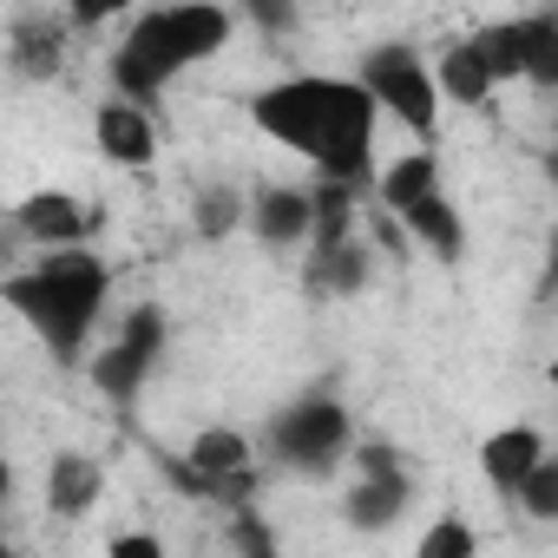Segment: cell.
I'll list each match as a JSON object with an SVG mask.
<instances>
[{"instance_id":"cell-1","label":"cell","mask_w":558,"mask_h":558,"mask_svg":"<svg viewBox=\"0 0 558 558\" xmlns=\"http://www.w3.org/2000/svg\"><path fill=\"white\" fill-rule=\"evenodd\" d=\"M243 112L263 138L296 151L316 178H336V184H355V191L375 184L381 112H375V99L362 93L355 73H290L276 86H256L243 99Z\"/></svg>"},{"instance_id":"cell-2","label":"cell","mask_w":558,"mask_h":558,"mask_svg":"<svg viewBox=\"0 0 558 558\" xmlns=\"http://www.w3.org/2000/svg\"><path fill=\"white\" fill-rule=\"evenodd\" d=\"M112 290H119V269L93 243H60V250L21 256L0 276V310L47 349L53 368L80 375V362H86V349L112 310Z\"/></svg>"},{"instance_id":"cell-3","label":"cell","mask_w":558,"mask_h":558,"mask_svg":"<svg viewBox=\"0 0 558 558\" xmlns=\"http://www.w3.org/2000/svg\"><path fill=\"white\" fill-rule=\"evenodd\" d=\"M230 40H236V8H223V0H158V8L125 14V34L106 53V80L119 99H138L158 112L171 80L217 60Z\"/></svg>"},{"instance_id":"cell-4","label":"cell","mask_w":558,"mask_h":558,"mask_svg":"<svg viewBox=\"0 0 558 558\" xmlns=\"http://www.w3.org/2000/svg\"><path fill=\"white\" fill-rule=\"evenodd\" d=\"M349 447H355V408L336 381L296 388L256 434V460H269L276 473H296V480H336Z\"/></svg>"},{"instance_id":"cell-5","label":"cell","mask_w":558,"mask_h":558,"mask_svg":"<svg viewBox=\"0 0 558 558\" xmlns=\"http://www.w3.org/2000/svg\"><path fill=\"white\" fill-rule=\"evenodd\" d=\"M368 197L401 223V236H414L434 263H466V217L447 191V171H440V151L434 145H414L388 165H375V184Z\"/></svg>"},{"instance_id":"cell-6","label":"cell","mask_w":558,"mask_h":558,"mask_svg":"<svg viewBox=\"0 0 558 558\" xmlns=\"http://www.w3.org/2000/svg\"><path fill=\"white\" fill-rule=\"evenodd\" d=\"M355 80H362V93L375 99L381 119H395L421 145H434V132H440V86H434V66H427V53L414 40H375L355 60Z\"/></svg>"},{"instance_id":"cell-7","label":"cell","mask_w":558,"mask_h":558,"mask_svg":"<svg viewBox=\"0 0 558 558\" xmlns=\"http://www.w3.org/2000/svg\"><path fill=\"white\" fill-rule=\"evenodd\" d=\"M165 349H171V316H165V303H132V310L119 316V329L86 349L80 375H86L112 408H132V401L151 388Z\"/></svg>"},{"instance_id":"cell-8","label":"cell","mask_w":558,"mask_h":558,"mask_svg":"<svg viewBox=\"0 0 558 558\" xmlns=\"http://www.w3.org/2000/svg\"><path fill=\"white\" fill-rule=\"evenodd\" d=\"M349 486H342V525L349 532H362V538H381L388 525H401L408 519V506H414V466H408V453L395 447V440H362L355 434V447H349Z\"/></svg>"},{"instance_id":"cell-9","label":"cell","mask_w":558,"mask_h":558,"mask_svg":"<svg viewBox=\"0 0 558 558\" xmlns=\"http://www.w3.org/2000/svg\"><path fill=\"white\" fill-rule=\"evenodd\" d=\"M493 73V86H558V14L551 8H532V14H512V21H486L466 34Z\"/></svg>"},{"instance_id":"cell-10","label":"cell","mask_w":558,"mask_h":558,"mask_svg":"<svg viewBox=\"0 0 558 558\" xmlns=\"http://www.w3.org/2000/svg\"><path fill=\"white\" fill-rule=\"evenodd\" d=\"M375 283V243L368 236H310L303 243V290L310 303H349Z\"/></svg>"},{"instance_id":"cell-11","label":"cell","mask_w":558,"mask_h":558,"mask_svg":"<svg viewBox=\"0 0 558 558\" xmlns=\"http://www.w3.org/2000/svg\"><path fill=\"white\" fill-rule=\"evenodd\" d=\"M93 145H99V158L106 165H119V171H151L158 165V151H165V138H158V112L151 106H138V99H99V112H93Z\"/></svg>"},{"instance_id":"cell-12","label":"cell","mask_w":558,"mask_h":558,"mask_svg":"<svg viewBox=\"0 0 558 558\" xmlns=\"http://www.w3.org/2000/svg\"><path fill=\"white\" fill-rule=\"evenodd\" d=\"M310 223H316L310 184H256L243 197V230L263 250H303L310 243Z\"/></svg>"},{"instance_id":"cell-13","label":"cell","mask_w":558,"mask_h":558,"mask_svg":"<svg viewBox=\"0 0 558 558\" xmlns=\"http://www.w3.org/2000/svg\"><path fill=\"white\" fill-rule=\"evenodd\" d=\"M14 230L27 250H60V243H93V210L73 191H27L14 210Z\"/></svg>"},{"instance_id":"cell-14","label":"cell","mask_w":558,"mask_h":558,"mask_svg":"<svg viewBox=\"0 0 558 558\" xmlns=\"http://www.w3.org/2000/svg\"><path fill=\"white\" fill-rule=\"evenodd\" d=\"M66 40H73V27H66L60 14H14V21H8V73L27 80V86L60 80Z\"/></svg>"},{"instance_id":"cell-15","label":"cell","mask_w":558,"mask_h":558,"mask_svg":"<svg viewBox=\"0 0 558 558\" xmlns=\"http://www.w3.org/2000/svg\"><path fill=\"white\" fill-rule=\"evenodd\" d=\"M545 453H551V440H545L532 421H506V427H493V434L480 440V480H486V493L512 506L519 480H525Z\"/></svg>"},{"instance_id":"cell-16","label":"cell","mask_w":558,"mask_h":558,"mask_svg":"<svg viewBox=\"0 0 558 558\" xmlns=\"http://www.w3.org/2000/svg\"><path fill=\"white\" fill-rule=\"evenodd\" d=\"M99 499H106V466L93 453H80V447H60L47 460V512L73 525V519H93Z\"/></svg>"},{"instance_id":"cell-17","label":"cell","mask_w":558,"mask_h":558,"mask_svg":"<svg viewBox=\"0 0 558 558\" xmlns=\"http://www.w3.org/2000/svg\"><path fill=\"white\" fill-rule=\"evenodd\" d=\"M427 66H434L440 106H453V112H480V106H486V99L499 93L473 40H453V47H440V60H427Z\"/></svg>"},{"instance_id":"cell-18","label":"cell","mask_w":558,"mask_h":558,"mask_svg":"<svg viewBox=\"0 0 558 558\" xmlns=\"http://www.w3.org/2000/svg\"><path fill=\"white\" fill-rule=\"evenodd\" d=\"M243 230V191L236 184H197L191 191V236L197 243H223Z\"/></svg>"},{"instance_id":"cell-19","label":"cell","mask_w":558,"mask_h":558,"mask_svg":"<svg viewBox=\"0 0 558 558\" xmlns=\"http://www.w3.org/2000/svg\"><path fill=\"white\" fill-rule=\"evenodd\" d=\"M512 506H519L525 519H538V525H551V519H558V453H545V460L519 480Z\"/></svg>"},{"instance_id":"cell-20","label":"cell","mask_w":558,"mask_h":558,"mask_svg":"<svg viewBox=\"0 0 558 558\" xmlns=\"http://www.w3.org/2000/svg\"><path fill=\"white\" fill-rule=\"evenodd\" d=\"M473 551H480V532H473L460 512L434 519V525L421 532V545H414V558H473Z\"/></svg>"},{"instance_id":"cell-21","label":"cell","mask_w":558,"mask_h":558,"mask_svg":"<svg viewBox=\"0 0 558 558\" xmlns=\"http://www.w3.org/2000/svg\"><path fill=\"white\" fill-rule=\"evenodd\" d=\"M138 8H145V0H60V21L73 34H99V27H112V21H125Z\"/></svg>"},{"instance_id":"cell-22","label":"cell","mask_w":558,"mask_h":558,"mask_svg":"<svg viewBox=\"0 0 558 558\" xmlns=\"http://www.w3.org/2000/svg\"><path fill=\"white\" fill-rule=\"evenodd\" d=\"M112 551H119V558H158V551H165V538H158V532H119V538H112Z\"/></svg>"},{"instance_id":"cell-23","label":"cell","mask_w":558,"mask_h":558,"mask_svg":"<svg viewBox=\"0 0 558 558\" xmlns=\"http://www.w3.org/2000/svg\"><path fill=\"white\" fill-rule=\"evenodd\" d=\"M21 256H34V250L21 243V230H14V217H8V210H0V276H8V269H14Z\"/></svg>"},{"instance_id":"cell-24","label":"cell","mask_w":558,"mask_h":558,"mask_svg":"<svg viewBox=\"0 0 558 558\" xmlns=\"http://www.w3.org/2000/svg\"><path fill=\"white\" fill-rule=\"evenodd\" d=\"M243 14H250L256 27H283L296 8H290V0H243Z\"/></svg>"},{"instance_id":"cell-25","label":"cell","mask_w":558,"mask_h":558,"mask_svg":"<svg viewBox=\"0 0 558 558\" xmlns=\"http://www.w3.org/2000/svg\"><path fill=\"white\" fill-rule=\"evenodd\" d=\"M8 499H14V460L0 453V519H8Z\"/></svg>"}]
</instances>
